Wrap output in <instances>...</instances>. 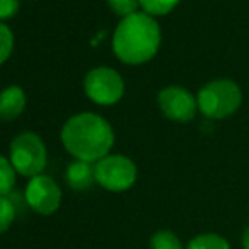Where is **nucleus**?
I'll list each match as a JSON object with an SVG mask.
<instances>
[{"instance_id":"obj_7","label":"nucleus","mask_w":249,"mask_h":249,"mask_svg":"<svg viewBox=\"0 0 249 249\" xmlns=\"http://www.w3.org/2000/svg\"><path fill=\"white\" fill-rule=\"evenodd\" d=\"M24 200L27 207L41 215H51L59 209L63 192L59 185L46 175H37L31 178L24 190Z\"/></svg>"},{"instance_id":"obj_17","label":"nucleus","mask_w":249,"mask_h":249,"mask_svg":"<svg viewBox=\"0 0 249 249\" xmlns=\"http://www.w3.org/2000/svg\"><path fill=\"white\" fill-rule=\"evenodd\" d=\"M107 3L112 9V12L115 16H121L122 19L136 14L139 7V0H107Z\"/></svg>"},{"instance_id":"obj_10","label":"nucleus","mask_w":249,"mask_h":249,"mask_svg":"<svg viewBox=\"0 0 249 249\" xmlns=\"http://www.w3.org/2000/svg\"><path fill=\"white\" fill-rule=\"evenodd\" d=\"M26 108V93L20 87L10 85L0 92V119L14 121Z\"/></svg>"},{"instance_id":"obj_16","label":"nucleus","mask_w":249,"mask_h":249,"mask_svg":"<svg viewBox=\"0 0 249 249\" xmlns=\"http://www.w3.org/2000/svg\"><path fill=\"white\" fill-rule=\"evenodd\" d=\"M14 50V34L7 24L0 22V65L9 59Z\"/></svg>"},{"instance_id":"obj_11","label":"nucleus","mask_w":249,"mask_h":249,"mask_svg":"<svg viewBox=\"0 0 249 249\" xmlns=\"http://www.w3.org/2000/svg\"><path fill=\"white\" fill-rule=\"evenodd\" d=\"M185 249H231V244L226 237L215 232H203L195 236Z\"/></svg>"},{"instance_id":"obj_18","label":"nucleus","mask_w":249,"mask_h":249,"mask_svg":"<svg viewBox=\"0 0 249 249\" xmlns=\"http://www.w3.org/2000/svg\"><path fill=\"white\" fill-rule=\"evenodd\" d=\"M19 7V0H0V22L16 16Z\"/></svg>"},{"instance_id":"obj_13","label":"nucleus","mask_w":249,"mask_h":249,"mask_svg":"<svg viewBox=\"0 0 249 249\" xmlns=\"http://www.w3.org/2000/svg\"><path fill=\"white\" fill-rule=\"evenodd\" d=\"M16 170L9 158L0 154V197H9L16 185Z\"/></svg>"},{"instance_id":"obj_1","label":"nucleus","mask_w":249,"mask_h":249,"mask_svg":"<svg viewBox=\"0 0 249 249\" xmlns=\"http://www.w3.org/2000/svg\"><path fill=\"white\" fill-rule=\"evenodd\" d=\"M114 129L102 115L82 112L65 122L61 142L75 160L93 163L100 161L114 146Z\"/></svg>"},{"instance_id":"obj_5","label":"nucleus","mask_w":249,"mask_h":249,"mask_svg":"<svg viewBox=\"0 0 249 249\" xmlns=\"http://www.w3.org/2000/svg\"><path fill=\"white\" fill-rule=\"evenodd\" d=\"M138 180V168L124 154H107L95 163V181L108 192H125Z\"/></svg>"},{"instance_id":"obj_4","label":"nucleus","mask_w":249,"mask_h":249,"mask_svg":"<svg viewBox=\"0 0 249 249\" xmlns=\"http://www.w3.org/2000/svg\"><path fill=\"white\" fill-rule=\"evenodd\" d=\"M9 160L17 175L34 178L37 175H43L46 168V146L36 132H20L10 142Z\"/></svg>"},{"instance_id":"obj_14","label":"nucleus","mask_w":249,"mask_h":249,"mask_svg":"<svg viewBox=\"0 0 249 249\" xmlns=\"http://www.w3.org/2000/svg\"><path fill=\"white\" fill-rule=\"evenodd\" d=\"M180 0H139V5L142 7L144 14L154 17V16H166L175 7L178 5Z\"/></svg>"},{"instance_id":"obj_12","label":"nucleus","mask_w":249,"mask_h":249,"mask_svg":"<svg viewBox=\"0 0 249 249\" xmlns=\"http://www.w3.org/2000/svg\"><path fill=\"white\" fill-rule=\"evenodd\" d=\"M151 249H185L181 239L173 232V231L161 229L151 236L149 239Z\"/></svg>"},{"instance_id":"obj_3","label":"nucleus","mask_w":249,"mask_h":249,"mask_svg":"<svg viewBox=\"0 0 249 249\" xmlns=\"http://www.w3.org/2000/svg\"><path fill=\"white\" fill-rule=\"evenodd\" d=\"M243 102V92L237 83L220 78L209 82L198 90V110L209 119H226L232 115Z\"/></svg>"},{"instance_id":"obj_15","label":"nucleus","mask_w":249,"mask_h":249,"mask_svg":"<svg viewBox=\"0 0 249 249\" xmlns=\"http://www.w3.org/2000/svg\"><path fill=\"white\" fill-rule=\"evenodd\" d=\"M16 219V205L10 197H0V234H3Z\"/></svg>"},{"instance_id":"obj_8","label":"nucleus","mask_w":249,"mask_h":249,"mask_svg":"<svg viewBox=\"0 0 249 249\" xmlns=\"http://www.w3.org/2000/svg\"><path fill=\"white\" fill-rule=\"evenodd\" d=\"M158 105L166 119L173 122H190L198 110L197 97H194L187 89L171 85L158 93Z\"/></svg>"},{"instance_id":"obj_6","label":"nucleus","mask_w":249,"mask_h":249,"mask_svg":"<svg viewBox=\"0 0 249 249\" xmlns=\"http://www.w3.org/2000/svg\"><path fill=\"white\" fill-rule=\"evenodd\" d=\"M85 93L97 105H114L124 95V80L115 70L99 66L87 73L83 82Z\"/></svg>"},{"instance_id":"obj_9","label":"nucleus","mask_w":249,"mask_h":249,"mask_svg":"<svg viewBox=\"0 0 249 249\" xmlns=\"http://www.w3.org/2000/svg\"><path fill=\"white\" fill-rule=\"evenodd\" d=\"M66 183L70 185V188L76 192H85L92 187L95 181V164L87 163V161L75 160L68 164L66 168Z\"/></svg>"},{"instance_id":"obj_19","label":"nucleus","mask_w":249,"mask_h":249,"mask_svg":"<svg viewBox=\"0 0 249 249\" xmlns=\"http://www.w3.org/2000/svg\"><path fill=\"white\" fill-rule=\"evenodd\" d=\"M241 243H243V249H249V226L244 229L243 237H241Z\"/></svg>"},{"instance_id":"obj_2","label":"nucleus","mask_w":249,"mask_h":249,"mask_svg":"<svg viewBox=\"0 0 249 249\" xmlns=\"http://www.w3.org/2000/svg\"><path fill=\"white\" fill-rule=\"evenodd\" d=\"M161 29L154 17L136 12L119 22L112 37L114 54L125 65H142L160 50Z\"/></svg>"}]
</instances>
